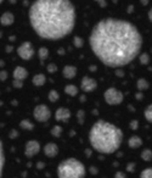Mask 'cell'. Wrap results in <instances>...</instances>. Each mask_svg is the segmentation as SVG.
<instances>
[{"instance_id":"cell-1","label":"cell","mask_w":152,"mask_h":178,"mask_svg":"<svg viewBox=\"0 0 152 178\" xmlns=\"http://www.w3.org/2000/svg\"><path fill=\"white\" fill-rule=\"evenodd\" d=\"M89 42L96 57L103 65L122 67L139 55L142 37L133 23L108 17L94 26Z\"/></svg>"},{"instance_id":"cell-2","label":"cell","mask_w":152,"mask_h":178,"mask_svg":"<svg viewBox=\"0 0 152 178\" xmlns=\"http://www.w3.org/2000/svg\"><path fill=\"white\" fill-rule=\"evenodd\" d=\"M32 28L43 39L68 36L75 25V9L68 0H37L29 8Z\"/></svg>"},{"instance_id":"cell-3","label":"cell","mask_w":152,"mask_h":178,"mask_svg":"<svg viewBox=\"0 0 152 178\" xmlns=\"http://www.w3.org/2000/svg\"><path fill=\"white\" fill-rule=\"evenodd\" d=\"M89 140L96 151L106 155L113 154L122 144L123 133L117 126L100 120L93 125L89 133Z\"/></svg>"},{"instance_id":"cell-4","label":"cell","mask_w":152,"mask_h":178,"mask_svg":"<svg viewBox=\"0 0 152 178\" xmlns=\"http://www.w3.org/2000/svg\"><path fill=\"white\" fill-rule=\"evenodd\" d=\"M59 178H84L85 167L77 159H67L57 167Z\"/></svg>"},{"instance_id":"cell-5","label":"cell","mask_w":152,"mask_h":178,"mask_svg":"<svg viewBox=\"0 0 152 178\" xmlns=\"http://www.w3.org/2000/svg\"><path fill=\"white\" fill-rule=\"evenodd\" d=\"M103 98H105V101L108 105H119V104H122L124 95L117 88L112 87V88H108L107 90L103 93Z\"/></svg>"},{"instance_id":"cell-6","label":"cell","mask_w":152,"mask_h":178,"mask_svg":"<svg viewBox=\"0 0 152 178\" xmlns=\"http://www.w3.org/2000/svg\"><path fill=\"white\" fill-rule=\"evenodd\" d=\"M33 116L38 122H46V121H49L51 112H50V109L45 104H40V105L34 107Z\"/></svg>"},{"instance_id":"cell-7","label":"cell","mask_w":152,"mask_h":178,"mask_svg":"<svg viewBox=\"0 0 152 178\" xmlns=\"http://www.w3.org/2000/svg\"><path fill=\"white\" fill-rule=\"evenodd\" d=\"M34 49L29 42H24L17 48V55L22 60H31L34 56Z\"/></svg>"},{"instance_id":"cell-8","label":"cell","mask_w":152,"mask_h":178,"mask_svg":"<svg viewBox=\"0 0 152 178\" xmlns=\"http://www.w3.org/2000/svg\"><path fill=\"white\" fill-rule=\"evenodd\" d=\"M39 150H40V144L39 143L37 140H29V142H27V144H26L24 155L31 159V157L36 156L39 153Z\"/></svg>"},{"instance_id":"cell-9","label":"cell","mask_w":152,"mask_h":178,"mask_svg":"<svg viewBox=\"0 0 152 178\" xmlns=\"http://www.w3.org/2000/svg\"><path fill=\"white\" fill-rule=\"evenodd\" d=\"M80 88L83 92L85 93H90V92H94L96 88H98V82H96L94 78H90V77H83L82 79V84H80Z\"/></svg>"},{"instance_id":"cell-10","label":"cell","mask_w":152,"mask_h":178,"mask_svg":"<svg viewBox=\"0 0 152 178\" xmlns=\"http://www.w3.org/2000/svg\"><path fill=\"white\" fill-rule=\"evenodd\" d=\"M55 117H56L57 121H63L67 122L68 118L71 117V111L66 107H59L56 110V114H55Z\"/></svg>"},{"instance_id":"cell-11","label":"cell","mask_w":152,"mask_h":178,"mask_svg":"<svg viewBox=\"0 0 152 178\" xmlns=\"http://www.w3.org/2000/svg\"><path fill=\"white\" fill-rule=\"evenodd\" d=\"M44 154L47 157H55L59 154V146L55 143H47L44 146Z\"/></svg>"},{"instance_id":"cell-12","label":"cell","mask_w":152,"mask_h":178,"mask_svg":"<svg viewBox=\"0 0 152 178\" xmlns=\"http://www.w3.org/2000/svg\"><path fill=\"white\" fill-rule=\"evenodd\" d=\"M27 77H28V71H27L24 67L17 66L15 68V71H13V78H15L16 81H23Z\"/></svg>"},{"instance_id":"cell-13","label":"cell","mask_w":152,"mask_h":178,"mask_svg":"<svg viewBox=\"0 0 152 178\" xmlns=\"http://www.w3.org/2000/svg\"><path fill=\"white\" fill-rule=\"evenodd\" d=\"M62 73H63V77L65 78L72 79V78L75 77V74H77V67H75V66H71V65H67V66L63 67Z\"/></svg>"},{"instance_id":"cell-14","label":"cell","mask_w":152,"mask_h":178,"mask_svg":"<svg viewBox=\"0 0 152 178\" xmlns=\"http://www.w3.org/2000/svg\"><path fill=\"white\" fill-rule=\"evenodd\" d=\"M0 22H1L3 26H11L13 22H15V16L11 12H5L3 13V16L0 17Z\"/></svg>"},{"instance_id":"cell-15","label":"cell","mask_w":152,"mask_h":178,"mask_svg":"<svg viewBox=\"0 0 152 178\" xmlns=\"http://www.w3.org/2000/svg\"><path fill=\"white\" fill-rule=\"evenodd\" d=\"M128 144L132 149H136V148H139V146L142 145V139L140 138L139 135H133V137H130L129 138Z\"/></svg>"},{"instance_id":"cell-16","label":"cell","mask_w":152,"mask_h":178,"mask_svg":"<svg viewBox=\"0 0 152 178\" xmlns=\"http://www.w3.org/2000/svg\"><path fill=\"white\" fill-rule=\"evenodd\" d=\"M45 82H46V77H45V74H43V73H38V74H36V76L33 77V84L36 87L44 85Z\"/></svg>"},{"instance_id":"cell-17","label":"cell","mask_w":152,"mask_h":178,"mask_svg":"<svg viewBox=\"0 0 152 178\" xmlns=\"http://www.w3.org/2000/svg\"><path fill=\"white\" fill-rule=\"evenodd\" d=\"M65 93L70 97H75L78 94V87L74 84H67L65 87Z\"/></svg>"},{"instance_id":"cell-18","label":"cell","mask_w":152,"mask_h":178,"mask_svg":"<svg viewBox=\"0 0 152 178\" xmlns=\"http://www.w3.org/2000/svg\"><path fill=\"white\" fill-rule=\"evenodd\" d=\"M4 165H5L4 145H3V142L0 140V178H1V176H3V171H4Z\"/></svg>"},{"instance_id":"cell-19","label":"cell","mask_w":152,"mask_h":178,"mask_svg":"<svg viewBox=\"0 0 152 178\" xmlns=\"http://www.w3.org/2000/svg\"><path fill=\"white\" fill-rule=\"evenodd\" d=\"M136 87L141 92L146 90V89H149V82L145 78H140V79H137V82H136Z\"/></svg>"},{"instance_id":"cell-20","label":"cell","mask_w":152,"mask_h":178,"mask_svg":"<svg viewBox=\"0 0 152 178\" xmlns=\"http://www.w3.org/2000/svg\"><path fill=\"white\" fill-rule=\"evenodd\" d=\"M38 56H39V59H40L41 61L46 60V59H47V56H49V50H47V48H45V46H41L40 49L38 50Z\"/></svg>"},{"instance_id":"cell-21","label":"cell","mask_w":152,"mask_h":178,"mask_svg":"<svg viewBox=\"0 0 152 178\" xmlns=\"http://www.w3.org/2000/svg\"><path fill=\"white\" fill-rule=\"evenodd\" d=\"M20 127H22L23 129H26V131H32V129L34 128V125L29 120H22L20 122Z\"/></svg>"},{"instance_id":"cell-22","label":"cell","mask_w":152,"mask_h":178,"mask_svg":"<svg viewBox=\"0 0 152 178\" xmlns=\"http://www.w3.org/2000/svg\"><path fill=\"white\" fill-rule=\"evenodd\" d=\"M141 159H142L144 161H151V159H152V153H151L150 149H145V150H142V153H141Z\"/></svg>"},{"instance_id":"cell-23","label":"cell","mask_w":152,"mask_h":178,"mask_svg":"<svg viewBox=\"0 0 152 178\" xmlns=\"http://www.w3.org/2000/svg\"><path fill=\"white\" fill-rule=\"evenodd\" d=\"M50 133H51V135L56 137V138L61 137V134H62V128H61V126H54V127L51 128Z\"/></svg>"},{"instance_id":"cell-24","label":"cell","mask_w":152,"mask_h":178,"mask_svg":"<svg viewBox=\"0 0 152 178\" xmlns=\"http://www.w3.org/2000/svg\"><path fill=\"white\" fill-rule=\"evenodd\" d=\"M47 97H49V100H50L51 102H56V101L59 100V98H60V95H59V93H57L56 90H50Z\"/></svg>"},{"instance_id":"cell-25","label":"cell","mask_w":152,"mask_h":178,"mask_svg":"<svg viewBox=\"0 0 152 178\" xmlns=\"http://www.w3.org/2000/svg\"><path fill=\"white\" fill-rule=\"evenodd\" d=\"M145 118H146L149 122H152V106L149 105L146 109H145Z\"/></svg>"},{"instance_id":"cell-26","label":"cell","mask_w":152,"mask_h":178,"mask_svg":"<svg viewBox=\"0 0 152 178\" xmlns=\"http://www.w3.org/2000/svg\"><path fill=\"white\" fill-rule=\"evenodd\" d=\"M140 178H152V168H145L140 173Z\"/></svg>"},{"instance_id":"cell-27","label":"cell","mask_w":152,"mask_h":178,"mask_svg":"<svg viewBox=\"0 0 152 178\" xmlns=\"http://www.w3.org/2000/svg\"><path fill=\"white\" fill-rule=\"evenodd\" d=\"M73 44H74L75 48H82L83 45H84V40H83L80 37L75 36V37L73 38Z\"/></svg>"},{"instance_id":"cell-28","label":"cell","mask_w":152,"mask_h":178,"mask_svg":"<svg viewBox=\"0 0 152 178\" xmlns=\"http://www.w3.org/2000/svg\"><path fill=\"white\" fill-rule=\"evenodd\" d=\"M140 62H141L142 65H149V62H150V56H149V54H146V53L141 54V55H140Z\"/></svg>"},{"instance_id":"cell-29","label":"cell","mask_w":152,"mask_h":178,"mask_svg":"<svg viewBox=\"0 0 152 178\" xmlns=\"http://www.w3.org/2000/svg\"><path fill=\"white\" fill-rule=\"evenodd\" d=\"M47 72H50V73H55V72H56L57 71V66L56 65H55V64H49V65H47Z\"/></svg>"},{"instance_id":"cell-30","label":"cell","mask_w":152,"mask_h":178,"mask_svg":"<svg viewBox=\"0 0 152 178\" xmlns=\"http://www.w3.org/2000/svg\"><path fill=\"white\" fill-rule=\"evenodd\" d=\"M77 117H78L79 123H83V122H84V118H85V112L83 111V110H79L78 114H77Z\"/></svg>"},{"instance_id":"cell-31","label":"cell","mask_w":152,"mask_h":178,"mask_svg":"<svg viewBox=\"0 0 152 178\" xmlns=\"http://www.w3.org/2000/svg\"><path fill=\"white\" fill-rule=\"evenodd\" d=\"M12 87H13V88H22V87H23V82H22V81H16V79H15V81L12 82Z\"/></svg>"},{"instance_id":"cell-32","label":"cell","mask_w":152,"mask_h":178,"mask_svg":"<svg viewBox=\"0 0 152 178\" xmlns=\"http://www.w3.org/2000/svg\"><path fill=\"white\" fill-rule=\"evenodd\" d=\"M130 128L133 129V131H135V129L139 128V121H136V120H133L132 122H130Z\"/></svg>"},{"instance_id":"cell-33","label":"cell","mask_w":152,"mask_h":178,"mask_svg":"<svg viewBox=\"0 0 152 178\" xmlns=\"http://www.w3.org/2000/svg\"><path fill=\"white\" fill-rule=\"evenodd\" d=\"M8 79V72H6L5 70H3V71H0V81H6Z\"/></svg>"},{"instance_id":"cell-34","label":"cell","mask_w":152,"mask_h":178,"mask_svg":"<svg viewBox=\"0 0 152 178\" xmlns=\"http://www.w3.org/2000/svg\"><path fill=\"white\" fill-rule=\"evenodd\" d=\"M17 135H18V132L16 131V129H12V131L9 133V137L11 139H15V138H17Z\"/></svg>"},{"instance_id":"cell-35","label":"cell","mask_w":152,"mask_h":178,"mask_svg":"<svg viewBox=\"0 0 152 178\" xmlns=\"http://www.w3.org/2000/svg\"><path fill=\"white\" fill-rule=\"evenodd\" d=\"M114 178H127L126 174H124L123 172H121V171H118L116 174H114Z\"/></svg>"},{"instance_id":"cell-36","label":"cell","mask_w":152,"mask_h":178,"mask_svg":"<svg viewBox=\"0 0 152 178\" xmlns=\"http://www.w3.org/2000/svg\"><path fill=\"white\" fill-rule=\"evenodd\" d=\"M134 168H135V163H129L127 166V170L130 171V172H134Z\"/></svg>"},{"instance_id":"cell-37","label":"cell","mask_w":152,"mask_h":178,"mask_svg":"<svg viewBox=\"0 0 152 178\" xmlns=\"http://www.w3.org/2000/svg\"><path fill=\"white\" fill-rule=\"evenodd\" d=\"M37 167H38L39 170H40V168H44V167H45V163H44V162H38V163H37Z\"/></svg>"},{"instance_id":"cell-38","label":"cell","mask_w":152,"mask_h":178,"mask_svg":"<svg viewBox=\"0 0 152 178\" xmlns=\"http://www.w3.org/2000/svg\"><path fill=\"white\" fill-rule=\"evenodd\" d=\"M116 76H117V77H123V76H124V72H123V71H117V72H116Z\"/></svg>"},{"instance_id":"cell-39","label":"cell","mask_w":152,"mask_h":178,"mask_svg":"<svg viewBox=\"0 0 152 178\" xmlns=\"http://www.w3.org/2000/svg\"><path fill=\"white\" fill-rule=\"evenodd\" d=\"M135 98H136V99H142L144 95H142V93H137V94L135 95Z\"/></svg>"},{"instance_id":"cell-40","label":"cell","mask_w":152,"mask_h":178,"mask_svg":"<svg viewBox=\"0 0 152 178\" xmlns=\"http://www.w3.org/2000/svg\"><path fill=\"white\" fill-rule=\"evenodd\" d=\"M11 51H12V46L8 45V46H6V53H11Z\"/></svg>"},{"instance_id":"cell-41","label":"cell","mask_w":152,"mask_h":178,"mask_svg":"<svg viewBox=\"0 0 152 178\" xmlns=\"http://www.w3.org/2000/svg\"><path fill=\"white\" fill-rule=\"evenodd\" d=\"M90 171H91V173H93V174H96V173H98V171H96V167H91Z\"/></svg>"},{"instance_id":"cell-42","label":"cell","mask_w":152,"mask_h":178,"mask_svg":"<svg viewBox=\"0 0 152 178\" xmlns=\"http://www.w3.org/2000/svg\"><path fill=\"white\" fill-rule=\"evenodd\" d=\"M99 4H100V6H102V8L106 6V1H99Z\"/></svg>"},{"instance_id":"cell-43","label":"cell","mask_w":152,"mask_h":178,"mask_svg":"<svg viewBox=\"0 0 152 178\" xmlns=\"http://www.w3.org/2000/svg\"><path fill=\"white\" fill-rule=\"evenodd\" d=\"M59 54H60V55H63V54H65V49H59Z\"/></svg>"},{"instance_id":"cell-44","label":"cell","mask_w":152,"mask_h":178,"mask_svg":"<svg viewBox=\"0 0 152 178\" xmlns=\"http://www.w3.org/2000/svg\"><path fill=\"white\" fill-rule=\"evenodd\" d=\"M133 9H134L133 6H129V8H128V12H132V11H133Z\"/></svg>"},{"instance_id":"cell-45","label":"cell","mask_w":152,"mask_h":178,"mask_svg":"<svg viewBox=\"0 0 152 178\" xmlns=\"http://www.w3.org/2000/svg\"><path fill=\"white\" fill-rule=\"evenodd\" d=\"M4 65H5V62H4L3 60H0V67H1V66H4Z\"/></svg>"},{"instance_id":"cell-46","label":"cell","mask_w":152,"mask_h":178,"mask_svg":"<svg viewBox=\"0 0 152 178\" xmlns=\"http://www.w3.org/2000/svg\"><path fill=\"white\" fill-rule=\"evenodd\" d=\"M12 104L16 106V105H17V101H16V100H12Z\"/></svg>"},{"instance_id":"cell-47","label":"cell","mask_w":152,"mask_h":178,"mask_svg":"<svg viewBox=\"0 0 152 178\" xmlns=\"http://www.w3.org/2000/svg\"><path fill=\"white\" fill-rule=\"evenodd\" d=\"M90 68H91V70H93V71H95V70H96V66H91Z\"/></svg>"},{"instance_id":"cell-48","label":"cell","mask_w":152,"mask_h":178,"mask_svg":"<svg viewBox=\"0 0 152 178\" xmlns=\"http://www.w3.org/2000/svg\"><path fill=\"white\" fill-rule=\"evenodd\" d=\"M0 37H1V32H0Z\"/></svg>"},{"instance_id":"cell-49","label":"cell","mask_w":152,"mask_h":178,"mask_svg":"<svg viewBox=\"0 0 152 178\" xmlns=\"http://www.w3.org/2000/svg\"><path fill=\"white\" fill-rule=\"evenodd\" d=\"M0 4H1V1H0Z\"/></svg>"}]
</instances>
